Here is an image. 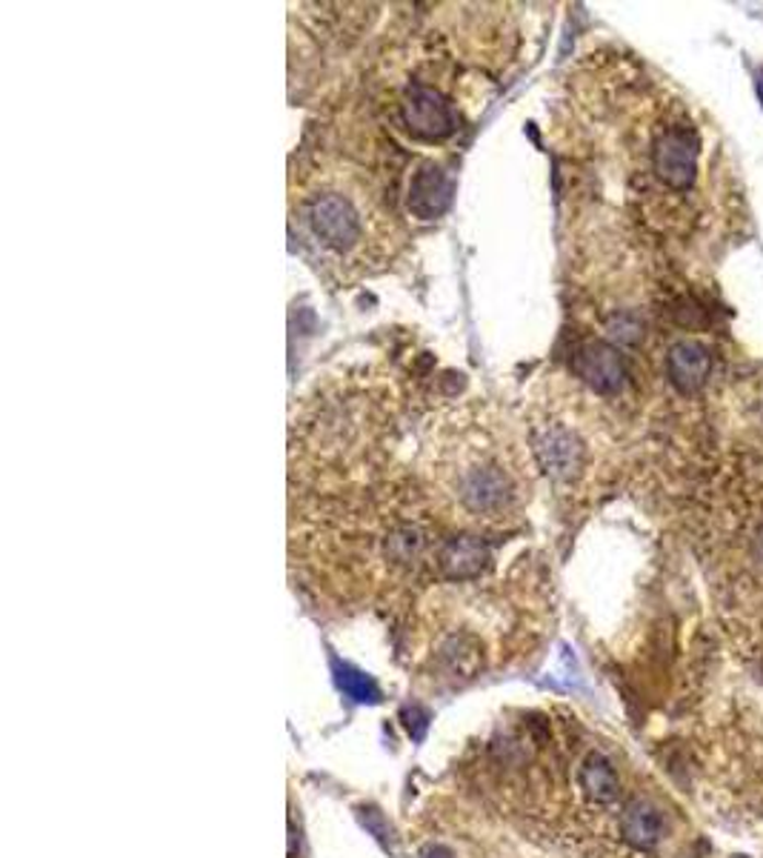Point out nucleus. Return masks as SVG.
I'll return each mask as SVG.
<instances>
[{
    "label": "nucleus",
    "instance_id": "6e6552de",
    "mask_svg": "<svg viewBox=\"0 0 763 858\" xmlns=\"http://www.w3.org/2000/svg\"><path fill=\"white\" fill-rule=\"evenodd\" d=\"M578 781L580 790L592 801H598V804H612L621 796V781H618L615 767L600 753L586 755V762L580 764Z\"/></svg>",
    "mask_w": 763,
    "mask_h": 858
},
{
    "label": "nucleus",
    "instance_id": "1a4fd4ad",
    "mask_svg": "<svg viewBox=\"0 0 763 858\" xmlns=\"http://www.w3.org/2000/svg\"><path fill=\"white\" fill-rule=\"evenodd\" d=\"M621 830L626 842L637 844V847H653V844H658L660 836H664V819H660L655 807L644 804V801H635V804L623 810Z\"/></svg>",
    "mask_w": 763,
    "mask_h": 858
},
{
    "label": "nucleus",
    "instance_id": "f8f14e48",
    "mask_svg": "<svg viewBox=\"0 0 763 858\" xmlns=\"http://www.w3.org/2000/svg\"><path fill=\"white\" fill-rule=\"evenodd\" d=\"M755 558H758V564H761V567H763V524H761V530H758V535H755Z\"/></svg>",
    "mask_w": 763,
    "mask_h": 858
},
{
    "label": "nucleus",
    "instance_id": "9d476101",
    "mask_svg": "<svg viewBox=\"0 0 763 858\" xmlns=\"http://www.w3.org/2000/svg\"><path fill=\"white\" fill-rule=\"evenodd\" d=\"M338 684H341V689L349 698H355V702L361 704H375L380 696L369 675L355 673V670H349V666H343L341 673H338Z\"/></svg>",
    "mask_w": 763,
    "mask_h": 858
},
{
    "label": "nucleus",
    "instance_id": "20e7f679",
    "mask_svg": "<svg viewBox=\"0 0 763 858\" xmlns=\"http://www.w3.org/2000/svg\"><path fill=\"white\" fill-rule=\"evenodd\" d=\"M653 170L672 189H690L697 170V141L692 129L669 126L653 143Z\"/></svg>",
    "mask_w": 763,
    "mask_h": 858
},
{
    "label": "nucleus",
    "instance_id": "0eeeda50",
    "mask_svg": "<svg viewBox=\"0 0 763 858\" xmlns=\"http://www.w3.org/2000/svg\"><path fill=\"white\" fill-rule=\"evenodd\" d=\"M486 561H490V553L481 541L455 538L444 547V553L437 558V567L446 578H474L486 567Z\"/></svg>",
    "mask_w": 763,
    "mask_h": 858
},
{
    "label": "nucleus",
    "instance_id": "423d86ee",
    "mask_svg": "<svg viewBox=\"0 0 763 858\" xmlns=\"http://www.w3.org/2000/svg\"><path fill=\"white\" fill-rule=\"evenodd\" d=\"M667 370L672 384L681 390V393H695L701 386L706 384L712 370V358L706 352V347H701L697 340H681L669 349L667 358Z\"/></svg>",
    "mask_w": 763,
    "mask_h": 858
},
{
    "label": "nucleus",
    "instance_id": "9b49d317",
    "mask_svg": "<svg viewBox=\"0 0 763 858\" xmlns=\"http://www.w3.org/2000/svg\"><path fill=\"white\" fill-rule=\"evenodd\" d=\"M418 858H453V853L441 847V844H430V847H423Z\"/></svg>",
    "mask_w": 763,
    "mask_h": 858
},
{
    "label": "nucleus",
    "instance_id": "39448f33",
    "mask_svg": "<svg viewBox=\"0 0 763 858\" xmlns=\"http://www.w3.org/2000/svg\"><path fill=\"white\" fill-rule=\"evenodd\" d=\"M575 370L586 384H592L598 393H618L623 386V361L615 349L607 344H586L575 358Z\"/></svg>",
    "mask_w": 763,
    "mask_h": 858
},
{
    "label": "nucleus",
    "instance_id": "f257e3e1",
    "mask_svg": "<svg viewBox=\"0 0 763 858\" xmlns=\"http://www.w3.org/2000/svg\"><path fill=\"white\" fill-rule=\"evenodd\" d=\"M421 466L432 496L467 524H509L532 492L527 450L509 424L478 401L430 424Z\"/></svg>",
    "mask_w": 763,
    "mask_h": 858
},
{
    "label": "nucleus",
    "instance_id": "7ed1b4c3",
    "mask_svg": "<svg viewBox=\"0 0 763 858\" xmlns=\"http://www.w3.org/2000/svg\"><path fill=\"white\" fill-rule=\"evenodd\" d=\"M400 118L409 132H415L423 141H441L455 129V109L444 92H437L430 83H409L400 95Z\"/></svg>",
    "mask_w": 763,
    "mask_h": 858
},
{
    "label": "nucleus",
    "instance_id": "ddd939ff",
    "mask_svg": "<svg viewBox=\"0 0 763 858\" xmlns=\"http://www.w3.org/2000/svg\"><path fill=\"white\" fill-rule=\"evenodd\" d=\"M758 95H761V101H763V83H761V86H758Z\"/></svg>",
    "mask_w": 763,
    "mask_h": 858
},
{
    "label": "nucleus",
    "instance_id": "f03ea898",
    "mask_svg": "<svg viewBox=\"0 0 763 858\" xmlns=\"http://www.w3.org/2000/svg\"><path fill=\"white\" fill-rule=\"evenodd\" d=\"M392 215L355 172L324 170L297 195V223L306 241L338 267L369 269L389 252Z\"/></svg>",
    "mask_w": 763,
    "mask_h": 858
}]
</instances>
